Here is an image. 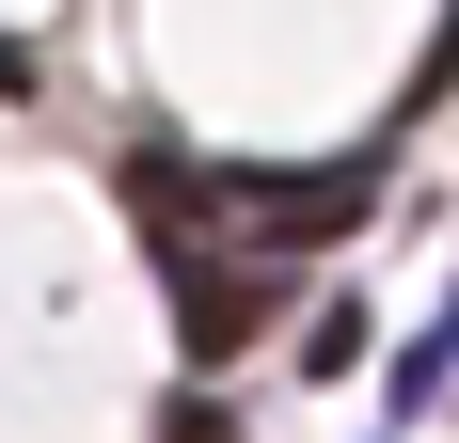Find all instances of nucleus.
<instances>
[{
  "label": "nucleus",
  "instance_id": "f257e3e1",
  "mask_svg": "<svg viewBox=\"0 0 459 443\" xmlns=\"http://www.w3.org/2000/svg\"><path fill=\"white\" fill-rule=\"evenodd\" d=\"M365 206H380L365 175H222V222H238V238H254L270 269L301 254V238H349Z\"/></svg>",
  "mask_w": 459,
  "mask_h": 443
},
{
  "label": "nucleus",
  "instance_id": "f03ea898",
  "mask_svg": "<svg viewBox=\"0 0 459 443\" xmlns=\"http://www.w3.org/2000/svg\"><path fill=\"white\" fill-rule=\"evenodd\" d=\"M270 301H285L270 254H238V269H175V349H190V364L254 349V333H270Z\"/></svg>",
  "mask_w": 459,
  "mask_h": 443
},
{
  "label": "nucleus",
  "instance_id": "7ed1b4c3",
  "mask_svg": "<svg viewBox=\"0 0 459 443\" xmlns=\"http://www.w3.org/2000/svg\"><path fill=\"white\" fill-rule=\"evenodd\" d=\"M380 396H396V428H412V412H444V396H459V317H428L412 349H396V380H380Z\"/></svg>",
  "mask_w": 459,
  "mask_h": 443
},
{
  "label": "nucleus",
  "instance_id": "20e7f679",
  "mask_svg": "<svg viewBox=\"0 0 459 443\" xmlns=\"http://www.w3.org/2000/svg\"><path fill=\"white\" fill-rule=\"evenodd\" d=\"M365 364V301H317V333H301V380H349Z\"/></svg>",
  "mask_w": 459,
  "mask_h": 443
},
{
  "label": "nucleus",
  "instance_id": "39448f33",
  "mask_svg": "<svg viewBox=\"0 0 459 443\" xmlns=\"http://www.w3.org/2000/svg\"><path fill=\"white\" fill-rule=\"evenodd\" d=\"M159 443H238V412H222V396H190V412H175Z\"/></svg>",
  "mask_w": 459,
  "mask_h": 443
}]
</instances>
